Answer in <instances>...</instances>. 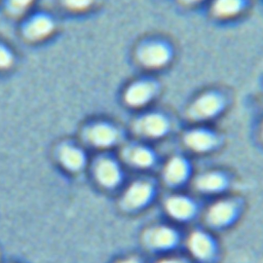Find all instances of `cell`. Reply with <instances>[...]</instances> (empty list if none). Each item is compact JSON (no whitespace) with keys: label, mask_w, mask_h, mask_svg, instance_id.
<instances>
[{"label":"cell","mask_w":263,"mask_h":263,"mask_svg":"<svg viewBox=\"0 0 263 263\" xmlns=\"http://www.w3.org/2000/svg\"><path fill=\"white\" fill-rule=\"evenodd\" d=\"M35 0H2L5 13L11 17L24 16L31 8Z\"/></svg>","instance_id":"19"},{"label":"cell","mask_w":263,"mask_h":263,"mask_svg":"<svg viewBox=\"0 0 263 263\" xmlns=\"http://www.w3.org/2000/svg\"><path fill=\"white\" fill-rule=\"evenodd\" d=\"M184 144L193 152L205 153L214 150L218 146L219 137L212 129L195 127L185 134Z\"/></svg>","instance_id":"7"},{"label":"cell","mask_w":263,"mask_h":263,"mask_svg":"<svg viewBox=\"0 0 263 263\" xmlns=\"http://www.w3.org/2000/svg\"><path fill=\"white\" fill-rule=\"evenodd\" d=\"M118 263H140L136 258H127V259H124Z\"/></svg>","instance_id":"24"},{"label":"cell","mask_w":263,"mask_h":263,"mask_svg":"<svg viewBox=\"0 0 263 263\" xmlns=\"http://www.w3.org/2000/svg\"><path fill=\"white\" fill-rule=\"evenodd\" d=\"M60 158L65 166L73 171L80 168L85 160L82 150L76 146L71 145H66L61 149Z\"/></svg>","instance_id":"17"},{"label":"cell","mask_w":263,"mask_h":263,"mask_svg":"<svg viewBox=\"0 0 263 263\" xmlns=\"http://www.w3.org/2000/svg\"><path fill=\"white\" fill-rule=\"evenodd\" d=\"M85 137L88 143L97 148H109L119 141L120 133L112 123L99 121L87 128Z\"/></svg>","instance_id":"6"},{"label":"cell","mask_w":263,"mask_h":263,"mask_svg":"<svg viewBox=\"0 0 263 263\" xmlns=\"http://www.w3.org/2000/svg\"><path fill=\"white\" fill-rule=\"evenodd\" d=\"M189 174V164L181 156L172 157L164 167L165 180L174 185L182 183Z\"/></svg>","instance_id":"16"},{"label":"cell","mask_w":263,"mask_h":263,"mask_svg":"<svg viewBox=\"0 0 263 263\" xmlns=\"http://www.w3.org/2000/svg\"><path fill=\"white\" fill-rule=\"evenodd\" d=\"M157 263H187V262H185L184 260L179 259V258H165V259L158 261Z\"/></svg>","instance_id":"22"},{"label":"cell","mask_w":263,"mask_h":263,"mask_svg":"<svg viewBox=\"0 0 263 263\" xmlns=\"http://www.w3.org/2000/svg\"><path fill=\"white\" fill-rule=\"evenodd\" d=\"M262 137H263V125H262Z\"/></svg>","instance_id":"25"},{"label":"cell","mask_w":263,"mask_h":263,"mask_svg":"<svg viewBox=\"0 0 263 263\" xmlns=\"http://www.w3.org/2000/svg\"><path fill=\"white\" fill-rule=\"evenodd\" d=\"M173 44L161 37H150L139 43L135 51L137 63L147 70H160L174 60Z\"/></svg>","instance_id":"1"},{"label":"cell","mask_w":263,"mask_h":263,"mask_svg":"<svg viewBox=\"0 0 263 263\" xmlns=\"http://www.w3.org/2000/svg\"><path fill=\"white\" fill-rule=\"evenodd\" d=\"M226 96L219 89H206L189 105L187 115L192 121H206L219 116L226 108Z\"/></svg>","instance_id":"3"},{"label":"cell","mask_w":263,"mask_h":263,"mask_svg":"<svg viewBox=\"0 0 263 263\" xmlns=\"http://www.w3.org/2000/svg\"><path fill=\"white\" fill-rule=\"evenodd\" d=\"M248 4L249 0H213L211 12L217 18H234L247 9Z\"/></svg>","instance_id":"9"},{"label":"cell","mask_w":263,"mask_h":263,"mask_svg":"<svg viewBox=\"0 0 263 263\" xmlns=\"http://www.w3.org/2000/svg\"><path fill=\"white\" fill-rule=\"evenodd\" d=\"M180 1L185 5H196L200 2H202L203 0H180Z\"/></svg>","instance_id":"23"},{"label":"cell","mask_w":263,"mask_h":263,"mask_svg":"<svg viewBox=\"0 0 263 263\" xmlns=\"http://www.w3.org/2000/svg\"><path fill=\"white\" fill-rule=\"evenodd\" d=\"M188 248L191 254L200 260H206L214 254L215 245L211 236L202 231H194L188 238Z\"/></svg>","instance_id":"12"},{"label":"cell","mask_w":263,"mask_h":263,"mask_svg":"<svg viewBox=\"0 0 263 263\" xmlns=\"http://www.w3.org/2000/svg\"><path fill=\"white\" fill-rule=\"evenodd\" d=\"M15 63V53L11 46L0 39V71H7Z\"/></svg>","instance_id":"20"},{"label":"cell","mask_w":263,"mask_h":263,"mask_svg":"<svg viewBox=\"0 0 263 263\" xmlns=\"http://www.w3.org/2000/svg\"><path fill=\"white\" fill-rule=\"evenodd\" d=\"M226 185V180L223 175L218 173L203 174L196 180V187L203 192H218Z\"/></svg>","instance_id":"18"},{"label":"cell","mask_w":263,"mask_h":263,"mask_svg":"<svg viewBox=\"0 0 263 263\" xmlns=\"http://www.w3.org/2000/svg\"><path fill=\"white\" fill-rule=\"evenodd\" d=\"M123 156L133 165L146 168L152 165L155 155L151 149L144 145H130L124 149Z\"/></svg>","instance_id":"14"},{"label":"cell","mask_w":263,"mask_h":263,"mask_svg":"<svg viewBox=\"0 0 263 263\" xmlns=\"http://www.w3.org/2000/svg\"><path fill=\"white\" fill-rule=\"evenodd\" d=\"M55 29L57 20L54 15L42 9L25 14L21 21L18 32L26 42L36 43L51 36Z\"/></svg>","instance_id":"2"},{"label":"cell","mask_w":263,"mask_h":263,"mask_svg":"<svg viewBox=\"0 0 263 263\" xmlns=\"http://www.w3.org/2000/svg\"><path fill=\"white\" fill-rule=\"evenodd\" d=\"M96 175L102 185L113 187L120 180V168L113 159L103 158L97 164Z\"/></svg>","instance_id":"15"},{"label":"cell","mask_w":263,"mask_h":263,"mask_svg":"<svg viewBox=\"0 0 263 263\" xmlns=\"http://www.w3.org/2000/svg\"><path fill=\"white\" fill-rule=\"evenodd\" d=\"M135 132L147 139L163 138L171 128V122L166 115L158 111H151L139 117L134 124Z\"/></svg>","instance_id":"5"},{"label":"cell","mask_w":263,"mask_h":263,"mask_svg":"<svg viewBox=\"0 0 263 263\" xmlns=\"http://www.w3.org/2000/svg\"><path fill=\"white\" fill-rule=\"evenodd\" d=\"M165 209L170 216L177 220H187L194 215L195 205L186 196L174 195L166 199Z\"/></svg>","instance_id":"13"},{"label":"cell","mask_w":263,"mask_h":263,"mask_svg":"<svg viewBox=\"0 0 263 263\" xmlns=\"http://www.w3.org/2000/svg\"><path fill=\"white\" fill-rule=\"evenodd\" d=\"M236 208L230 200H219L208 211V220L214 226H225L235 217Z\"/></svg>","instance_id":"10"},{"label":"cell","mask_w":263,"mask_h":263,"mask_svg":"<svg viewBox=\"0 0 263 263\" xmlns=\"http://www.w3.org/2000/svg\"><path fill=\"white\" fill-rule=\"evenodd\" d=\"M160 90L159 82L149 76L139 77L130 81L124 88L122 98L130 108H143L149 105L158 96Z\"/></svg>","instance_id":"4"},{"label":"cell","mask_w":263,"mask_h":263,"mask_svg":"<svg viewBox=\"0 0 263 263\" xmlns=\"http://www.w3.org/2000/svg\"><path fill=\"white\" fill-rule=\"evenodd\" d=\"M145 239L150 247L165 250L173 248V246L176 245L178 236L172 228L166 226H157L147 231Z\"/></svg>","instance_id":"11"},{"label":"cell","mask_w":263,"mask_h":263,"mask_svg":"<svg viewBox=\"0 0 263 263\" xmlns=\"http://www.w3.org/2000/svg\"><path fill=\"white\" fill-rule=\"evenodd\" d=\"M60 4L72 12H84L93 7L97 0H59Z\"/></svg>","instance_id":"21"},{"label":"cell","mask_w":263,"mask_h":263,"mask_svg":"<svg viewBox=\"0 0 263 263\" xmlns=\"http://www.w3.org/2000/svg\"><path fill=\"white\" fill-rule=\"evenodd\" d=\"M153 193L152 186L145 181L133 183L123 196V203L127 209L136 210L148 203Z\"/></svg>","instance_id":"8"}]
</instances>
